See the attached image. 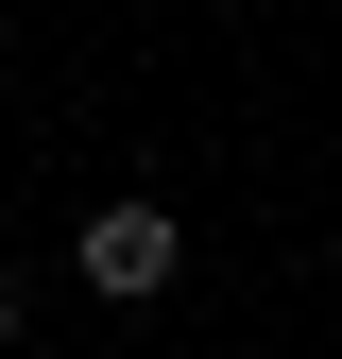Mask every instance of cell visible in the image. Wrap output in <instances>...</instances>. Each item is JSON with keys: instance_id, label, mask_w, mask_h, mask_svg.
I'll return each instance as SVG.
<instances>
[{"instance_id": "cell-1", "label": "cell", "mask_w": 342, "mask_h": 359, "mask_svg": "<svg viewBox=\"0 0 342 359\" xmlns=\"http://www.w3.org/2000/svg\"><path fill=\"white\" fill-rule=\"evenodd\" d=\"M171 257H189V240H171V205H137V189H120V205H86V291H120V308H137V291H171Z\"/></svg>"}]
</instances>
